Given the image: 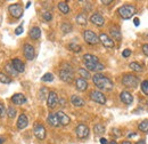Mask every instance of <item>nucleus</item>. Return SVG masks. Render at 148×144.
<instances>
[{
    "label": "nucleus",
    "instance_id": "nucleus-47",
    "mask_svg": "<svg viewBox=\"0 0 148 144\" xmlns=\"http://www.w3.org/2000/svg\"><path fill=\"white\" fill-rule=\"evenodd\" d=\"M133 22H134V25H136V26H138V25H139V18H134V19H133Z\"/></svg>",
    "mask_w": 148,
    "mask_h": 144
},
{
    "label": "nucleus",
    "instance_id": "nucleus-26",
    "mask_svg": "<svg viewBox=\"0 0 148 144\" xmlns=\"http://www.w3.org/2000/svg\"><path fill=\"white\" fill-rule=\"evenodd\" d=\"M30 37H31L32 39H34V40L40 39V37H41V30H40V28H38V26L32 28V29L30 30Z\"/></svg>",
    "mask_w": 148,
    "mask_h": 144
},
{
    "label": "nucleus",
    "instance_id": "nucleus-9",
    "mask_svg": "<svg viewBox=\"0 0 148 144\" xmlns=\"http://www.w3.org/2000/svg\"><path fill=\"white\" fill-rule=\"evenodd\" d=\"M33 133H34V135H36V137H37L38 140H45L46 138V135H47V133H46V128L42 126L41 124H36L34 127H33Z\"/></svg>",
    "mask_w": 148,
    "mask_h": 144
},
{
    "label": "nucleus",
    "instance_id": "nucleus-43",
    "mask_svg": "<svg viewBox=\"0 0 148 144\" xmlns=\"http://www.w3.org/2000/svg\"><path fill=\"white\" fill-rule=\"evenodd\" d=\"M22 33H23V26L19 25L18 28H16V30H15V35L19 36V35H22Z\"/></svg>",
    "mask_w": 148,
    "mask_h": 144
},
{
    "label": "nucleus",
    "instance_id": "nucleus-32",
    "mask_svg": "<svg viewBox=\"0 0 148 144\" xmlns=\"http://www.w3.org/2000/svg\"><path fill=\"white\" fill-rule=\"evenodd\" d=\"M69 49H70V51H72V52H74V53H80V52H81V49H82V47H81L79 44L71 42V44L69 45Z\"/></svg>",
    "mask_w": 148,
    "mask_h": 144
},
{
    "label": "nucleus",
    "instance_id": "nucleus-20",
    "mask_svg": "<svg viewBox=\"0 0 148 144\" xmlns=\"http://www.w3.org/2000/svg\"><path fill=\"white\" fill-rule=\"evenodd\" d=\"M82 58H83V62H84L86 65H88V64H95V63H98L99 62L98 57L92 54H84Z\"/></svg>",
    "mask_w": 148,
    "mask_h": 144
},
{
    "label": "nucleus",
    "instance_id": "nucleus-51",
    "mask_svg": "<svg viewBox=\"0 0 148 144\" xmlns=\"http://www.w3.org/2000/svg\"><path fill=\"white\" fill-rule=\"evenodd\" d=\"M30 5H31V2H30V1H29V2H27V3H26V8H29V7H30Z\"/></svg>",
    "mask_w": 148,
    "mask_h": 144
},
{
    "label": "nucleus",
    "instance_id": "nucleus-27",
    "mask_svg": "<svg viewBox=\"0 0 148 144\" xmlns=\"http://www.w3.org/2000/svg\"><path fill=\"white\" fill-rule=\"evenodd\" d=\"M105 130H106V129H105V126L101 125V124H97V125L93 126V132H95V134L98 135V136L103 135V134L105 133Z\"/></svg>",
    "mask_w": 148,
    "mask_h": 144
},
{
    "label": "nucleus",
    "instance_id": "nucleus-24",
    "mask_svg": "<svg viewBox=\"0 0 148 144\" xmlns=\"http://www.w3.org/2000/svg\"><path fill=\"white\" fill-rule=\"evenodd\" d=\"M47 123L51 127H58L60 125L56 113H49V116H48V118H47Z\"/></svg>",
    "mask_w": 148,
    "mask_h": 144
},
{
    "label": "nucleus",
    "instance_id": "nucleus-7",
    "mask_svg": "<svg viewBox=\"0 0 148 144\" xmlns=\"http://www.w3.org/2000/svg\"><path fill=\"white\" fill-rule=\"evenodd\" d=\"M90 98L98 104H106V97L99 90H91L90 91Z\"/></svg>",
    "mask_w": 148,
    "mask_h": 144
},
{
    "label": "nucleus",
    "instance_id": "nucleus-30",
    "mask_svg": "<svg viewBox=\"0 0 148 144\" xmlns=\"http://www.w3.org/2000/svg\"><path fill=\"white\" fill-rule=\"evenodd\" d=\"M79 74H80V77L82 78V79H84V80H87V79H89V78H92L91 75H90V72L88 71L87 69H84V68H81V69H79Z\"/></svg>",
    "mask_w": 148,
    "mask_h": 144
},
{
    "label": "nucleus",
    "instance_id": "nucleus-5",
    "mask_svg": "<svg viewBox=\"0 0 148 144\" xmlns=\"http://www.w3.org/2000/svg\"><path fill=\"white\" fill-rule=\"evenodd\" d=\"M8 12L10 13V15L14 18H21L23 16L24 9L19 3H13L8 7Z\"/></svg>",
    "mask_w": 148,
    "mask_h": 144
},
{
    "label": "nucleus",
    "instance_id": "nucleus-41",
    "mask_svg": "<svg viewBox=\"0 0 148 144\" xmlns=\"http://www.w3.org/2000/svg\"><path fill=\"white\" fill-rule=\"evenodd\" d=\"M6 114V109L2 103H0V118H3V116Z\"/></svg>",
    "mask_w": 148,
    "mask_h": 144
},
{
    "label": "nucleus",
    "instance_id": "nucleus-21",
    "mask_svg": "<svg viewBox=\"0 0 148 144\" xmlns=\"http://www.w3.org/2000/svg\"><path fill=\"white\" fill-rule=\"evenodd\" d=\"M110 33H111L113 40H116V41H121L122 40V35H121V31H120L119 28L112 26L111 29H110Z\"/></svg>",
    "mask_w": 148,
    "mask_h": 144
},
{
    "label": "nucleus",
    "instance_id": "nucleus-49",
    "mask_svg": "<svg viewBox=\"0 0 148 144\" xmlns=\"http://www.w3.org/2000/svg\"><path fill=\"white\" fill-rule=\"evenodd\" d=\"M122 144H131V142H129V141H123Z\"/></svg>",
    "mask_w": 148,
    "mask_h": 144
},
{
    "label": "nucleus",
    "instance_id": "nucleus-17",
    "mask_svg": "<svg viewBox=\"0 0 148 144\" xmlns=\"http://www.w3.org/2000/svg\"><path fill=\"white\" fill-rule=\"evenodd\" d=\"M71 103L73 104L74 107H76V108H82L86 104L84 100L82 97H80L79 95H72L71 96Z\"/></svg>",
    "mask_w": 148,
    "mask_h": 144
},
{
    "label": "nucleus",
    "instance_id": "nucleus-12",
    "mask_svg": "<svg viewBox=\"0 0 148 144\" xmlns=\"http://www.w3.org/2000/svg\"><path fill=\"white\" fill-rule=\"evenodd\" d=\"M58 102H59V98H58L56 91H49L48 97H47V105H48V108L49 109L56 108L57 104H58Z\"/></svg>",
    "mask_w": 148,
    "mask_h": 144
},
{
    "label": "nucleus",
    "instance_id": "nucleus-31",
    "mask_svg": "<svg viewBox=\"0 0 148 144\" xmlns=\"http://www.w3.org/2000/svg\"><path fill=\"white\" fill-rule=\"evenodd\" d=\"M60 29H62V31H63L64 33H70V32L73 30V26H72L71 23H69V22H64V23L62 24Z\"/></svg>",
    "mask_w": 148,
    "mask_h": 144
},
{
    "label": "nucleus",
    "instance_id": "nucleus-25",
    "mask_svg": "<svg viewBox=\"0 0 148 144\" xmlns=\"http://www.w3.org/2000/svg\"><path fill=\"white\" fill-rule=\"evenodd\" d=\"M58 9H59L60 13H63L64 15H66V14L70 13V6L67 5L66 1H60V2H58Z\"/></svg>",
    "mask_w": 148,
    "mask_h": 144
},
{
    "label": "nucleus",
    "instance_id": "nucleus-10",
    "mask_svg": "<svg viewBox=\"0 0 148 144\" xmlns=\"http://www.w3.org/2000/svg\"><path fill=\"white\" fill-rule=\"evenodd\" d=\"M23 52H24V56L26 60L29 61H32L34 60L36 57V51H34V47L30 44H25L24 47H23Z\"/></svg>",
    "mask_w": 148,
    "mask_h": 144
},
{
    "label": "nucleus",
    "instance_id": "nucleus-37",
    "mask_svg": "<svg viewBox=\"0 0 148 144\" xmlns=\"http://www.w3.org/2000/svg\"><path fill=\"white\" fill-rule=\"evenodd\" d=\"M41 80H42L43 82H50V81L54 80V74H53V73H45V74L42 75Z\"/></svg>",
    "mask_w": 148,
    "mask_h": 144
},
{
    "label": "nucleus",
    "instance_id": "nucleus-28",
    "mask_svg": "<svg viewBox=\"0 0 148 144\" xmlns=\"http://www.w3.org/2000/svg\"><path fill=\"white\" fill-rule=\"evenodd\" d=\"M76 23H77V24H80V25H86V24L88 23L87 15H86V14H83V13L79 14V15L76 16Z\"/></svg>",
    "mask_w": 148,
    "mask_h": 144
},
{
    "label": "nucleus",
    "instance_id": "nucleus-46",
    "mask_svg": "<svg viewBox=\"0 0 148 144\" xmlns=\"http://www.w3.org/2000/svg\"><path fill=\"white\" fill-rule=\"evenodd\" d=\"M100 144H108V142H107V140L106 138H100Z\"/></svg>",
    "mask_w": 148,
    "mask_h": 144
},
{
    "label": "nucleus",
    "instance_id": "nucleus-14",
    "mask_svg": "<svg viewBox=\"0 0 148 144\" xmlns=\"http://www.w3.org/2000/svg\"><path fill=\"white\" fill-rule=\"evenodd\" d=\"M56 114H57V118H58L59 124H60L62 126H67V125L71 123L70 117H69L66 113H64L63 111H58V112H56Z\"/></svg>",
    "mask_w": 148,
    "mask_h": 144
},
{
    "label": "nucleus",
    "instance_id": "nucleus-52",
    "mask_svg": "<svg viewBox=\"0 0 148 144\" xmlns=\"http://www.w3.org/2000/svg\"><path fill=\"white\" fill-rule=\"evenodd\" d=\"M3 143V138L2 137H0V144H2Z\"/></svg>",
    "mask_w": 148,
    "mask_h": 144
},
{
    "label": "nucleus",
    "instance_id": "nucleus-22",
    "mask_svg": "<svg viewBox=\"0 0 148 144\" xmlns=\"http://www.w3.org/2000/svg\"><path fill=\"white\" fill-rule=\"evenodd\" d=\"M86 68H87L88 71H95L97 73H99V71H103L105 69L104 64H101L100 62L95 63V64H88V65H86Z\"/></svg>",
    "mask_w": 148,
    "mask_h": 144
},
{
    "label": "nucleus",
    "instance_id": "nucleus-36",
    "mask_svg": "<svg viewBox=\"0 0 148 144\" xmlns=\"http://www.w3.org/2000/svg\"><path fill=\"white\" fill-rule=\"evenodd\" d=\"M0 82H2V84H10L12 82V79L7 74L0 72Z\"/></svg>",
    "mask_w": 148,
    "mask_h": 144
},
{
    "label": "nucleus",
    "instance_id": "nucleus-1",
    "mask_svg": "<svg viewBox=\"0 0 148 144\" xmlns=\"http://www.w3.org/2000/svg\"><path fill=\"white\" fill-rule=\"evenodd\" d=\"M92 81L95 84V86L98 88V89L101 90H112L114 85H113V81L108 77L101 74V73H95L92 75Z\"/></svg>",
    "mask_w": 148,
    "mask_h": 144
},
{
    "label": "nucleus",
    "instance_id": "nucleus-19",
    "mask_svg": "<svg viewBox=\"0 0 148 144\" xmlns=\"http://www.w3.org/2000/svg\"><path fill=\"white\" fill-rule=\"evenodd\" d=\"M75 87L79 91H84L88 88V82H87V80H84L82 78H79V79L75 80Z\"/></svg>",
    "mask_w": 148,
    "mask_h": 144
},
{
    "label": "nucleus",
    "instance_id": "nucleus-4",
    "mask_svg": "<svg viewBox=\"0 0 148 144\" xmlns=\"http://www.w3.org/2000/svg\"><path fill=\"white\" fill-rule=\"evenodd\" d=\"M122 84L124 87L127 88H137L138 85H139V79L138 77H136L134 74H131V73H127L123 75L122 78Z\"/></svg>",
    "mask_w": 148,
    "mask_h": 144
},
{
    "label": "nucleus",
    "instance_id": "nucleus-11",
    "mask_svg": "<svg viewBox=\"0 0 148 144\" xmlns=\"http://www.w3.org/2000/svg\"><path fill=\"white\" fill-rule=\"evenodd\" d=\"M99 41H100V42L103 44V46L106 47V48H114V46H115L114 40H113L108 35H106V33H100V36H99Z\"/></svg>",
    "mask_w": 148,
    "mask_h": 144
},
{
    "label": "nucleus",
    "instance_id": "nucleus-8",
    "mask_svg": "<svg viewBox=\"0 0 148 144\" xmlns=\"http://www.w3.org/2000/svg\"><path fill=\"white\" fill-rule=\"evenodd\" d=\"M89 132H90V130H89V127L83 125V124L77 125L76 128H75V134H76V136H77L79 138H81V140L87 138V137L89 136Z\"/></svg>",
    "mask_w": 148,
    "mask_h": 144
},
{
    "label": "nucleus",
    "instance_id": "nucleus-44",
    "mask_svg": "<svg viewBox=\"0 0 148 144\" xmlns=\"http://www.w3.org/2000/svg\"><path fill=\"white\" fill-rule=\"evenodd\" d=\"M143 52H144V54L148 56V44H145V45H143Z\"/></svg>",
    "mask_w": 148,
    "mask_h": 144
},
{
    "label": "nucleus",
    "instance_id": "nucleus-35",
    "mask_svg": "<svg viewBox=\"0 0 148 144\" xmlns=\"http://www.w3.org/2000/svg\"><path fill=\"white\" fill-rule=\"evenodd\" d=\"M16 113H17L16 109L13 108V107H9L8 110H7V117H8L9 119H14V118L16 117Z\"/></svg>",
    "mask_w": 148,
    "mask_h": 144
},
{
    "label": "nucleus",
    "instance_id": "nucleus-2",
    "mask_svg": "<svg viewBox=\"0 0 148 144\" xmlns=\"http://www.w3.org/2000/svg\"><path fill=\"white\" fill-rule=\"evenodd\" d=\"M59 78H60V80H63L64 82H67V84H71L73 81L74 72L70 64H66V63L63 64V68L59 71Z\"/></svg>",
    "mask_w": 148,
    "mask_h": 144
},
{
    "label": "nucleus",
    "instance_id": "nucleus-29",
    "mask_svg": "<svg viewBox=\"0 0 148 144\" xmlns=\"http://www.w3.org/2000/svg\"><path fill=\"white\" fill-rule=\"evenodd\" d=\"M129 66L130 69L133 70L134 72H143V70H144V66L141 64H139L138 62H131L129 64Z\"/></svg>",
    "mask_w": 148,
    "mask_h": 144
},
{
    "label": "nucleus",
    "instance_id": "nucleus-38",
    "mask_svg": "<svg viewBox=\"0 0 148 144\" xmlns=\"http://www.w3.org/2000/svg\"><path fill=\"white\" fill-rule=\"evenodd\" d=\"M140 87H141V91H143L145 95H147L148 96V80L143 81L141 85H140Z\"/></svg>",
    "mask_w": 148,
    "mask_h": 144
},
{
    "label": "nucleus",
    "instance_id": "nucleus-50",
    "mask_svg": "<svg viewBox=\"0 0 148 144\" xmlns=\"http://www.w3.org/2000/svg\"><path fill=\"white\" fill-rule=\"evenodd\" d=\"M108 144H117L116 141H111V142H108Z\"/></svg>",
    "mask_w": 148,
    "mask_h": 144
},
{
    "label": "nucleus",
    "instance_id": "nucleus-3",
    "mask_svg": "<svg viewBox=\"0 0 148 144\" xmlns=\"http://www.w3.org/2000/svg\"><path fill=\"white\" fill-rule=\"evenodd\" d=\"M119 15L123 19H130L133 17V15L137 13V9L132 5H123L119 8Z\"/></svg>",
    "mask_w": 148,
    "mask_h": 144
},
{
    "label": "nucleus",
    "instance_id": "nucleus-15",
    "mask_svg": "<svg viewBox=\"0 0 148 144\" xmlns=\"http://www.w3.org/2000/svg\"><path fill=\"white\" fill-rule=\"evenodd\" d=\"M90 22L92 23L93 25H97V26H103L104 24H105V18L103 17L100 14H98V13H95L91 15V17H90Z\"/></svg>",
    "mask_w": 148,
    "mask_h": 144
},
{
    "label": "nucleus",
    "instance_id": "nucleus-16",
    "mask_svg": "<svg viewBox=\"0 0 148 144\" xmlns=\"http://www.w3.org/2000/svg\"><path fill=\"white\" fill-rule=\"evenodd\" d=\"M10 63H12V65L14 66V69L18 72V73H22V72H24V70H25V65H24V63L19 58H14Z\"/></svg>",
    "mask_w": 148,
    "mask_h": 144
},
{
    "label": "nucleus",
    "instance_id": "nucleus-42",
    "mask_svg": "<svg viewBox=\"0 0 148 144\" xmlns=\"http://www.w3.org/2000/svg\"><path fill=\"white\" fill-rule=\"evenodd\" d=\"M130 55H131V51H130V49H124V51H123V53H122V56H123L124 58L129 57Z\"/></svg>",
    "mask_w": 148,
    "mask_h": 144
},
{
    "label": "nucleus",
    "instance_id": "nucleus-39",
    "mask_svg": "<svg viewBox=\"0 0 148 144\" xmlns=\"http://www.w3.org/2000/svg\"><path fill=\"white\" fill-rule=\"evenodd\" d=\"M48 94H49V91L47 90L46 87L41 88V90H40V100H45V98H46V95L48 96Z\"/></svg>",
    "mask_w": 148,
    "mask_h": 144
},
{
    "label": "nucleus",
    "instance_id": "nucleus-13",
    "mask_svg": "<svg viewBox=\"0 0 148 144\" xmlns=\"http://www.w3.org/2000/svg\"><path fill=\"white\" fill-rule=\"evenodd\" d=\"M120 100H121L122 103H124L127 105H131L133 103V96H132V94L129 93L128 90H123L120 94Z\"/></svg>",
    "mask_w": 148,
    "mask_h": 144
},
{
    "label": "nucleus",
    "instance_id": "nucleus-48",
    "mask_svg": "<svg viewBox=\"0 0 148 144\" xmlns=\"http://www.w3.org/2000/svg\"><path fill=\"white\" fill-rule=\"evenodd\" d=\"M136 144H146V142H145V140H139Z\"/></svg>",
    "mask_w": 148,
    "mask_h": 144
},
{
    "label": "nucleus",
    "instance_id": "nucleus-40",
    "mask_svg": "<svg viewBox=\"0 0 148 144\" xmlns=\"http://www.w3.org/2000/svg\"><path fill=\"white\" fill-rule=\"evenodd\" d=\"M42 17H43V19H46L47 22H49V21L53 19V15H51V13H49V12H45V13L42 14Z\"/></svg>",
    "mask_w": 148,
    "mask_h": 144
},
{
    "label": "nucleus",
    "instance_id": "nucleus-33",
    "mask_svg": "<svg viewBox=\"0 0 148 144\" xmlns=\"http://www.w3.org/2000/svg\"><path fill=\"white\" fill-rule=\"evenodd\" d=\"M138 129L140 132H143V133H148V120H144V121L139 123Z\"/></svg>",
    "mask_w": 148,
    "mask_h": 144
},
{
    "label": "nucleus",
    "instance_id": "nucleus-34",
    "mask_svg": "<svg viewBox=\"0 0 148 144\" xmlns=\"http://www.w3.org/2000/svg\"><path fill=\"white\" fill-rule=\"evenodd\" d=\"M5 69H6V71L8 72L10 75H13V77H16V75L18 74V72H17L16 70H15V69H14V66L12 65V63H10V64H7Z\"/></svg>",
    "mask_w": 148,
    "mask_h": 144
},
{
    "label": "nucleus",
    "instance_id": "nucleus-18",
    "mask_svg": "<svg viewBox=\"0 0 148 144\" xmlns=\"http://www.w3.org/2000/svg\"><path fill=\"white\" fill-rule=\"evenodd\" d=\"M12 102L14 104H16V105H22V104L26 103V97L23 94H15L12 97Z\"/></svg>",
    "mask_w": 148,
    "mask_h": 144
},
{
    "label": "nucleus",
    "instance_id": "nucleus-6",
    "mask_svg": "<svg viewBox=\"0 0 148 144\" xmlns=\"http://www.w3.org/2000/svg\"><path fill=\"white\" fill-rule=\"evenodd\" d=\"M83 38H84L86 42L89 44V45H96V44L100 42L99 41V37H97V35L91 30H86L83 32Z\"/></svg>",
    "mask_w": 148,
    "mask_h": 144
},
{
    "label": "nucleus",
    "instance_id": "nucleus-23",
    "mask_svg": "<svg viewBox=\"0 0 148 144\" xmlns=\"http://www.w3.org/2000/svg\"><path fill=\"white\" fill-rule=\"evenodd\" d=\"M29 125V119H27V117L25 116V114H21L18 117V120H17V128L18 129H24V128H26Z\"/></svg>",
    "mask_w": 148,
    "mask_h": 144
},
{
    "label": "nucleus",
    "instance_id": "nucleus-45",
    "mask_svg": "<svg viewBox=\"0 0 148 144\" xmlns=\"http://www.w3.org/2000/svg\"><path fill=\"white\" fill-rule=\"evenodd\" d=\"M112 2H113L112 0H101V3H103V5H110Z\"/></svg>",
    "mask_w": 148,
    "mask_h": 144
}]
</instances>
